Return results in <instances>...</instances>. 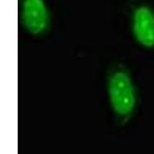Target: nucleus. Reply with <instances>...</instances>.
Instances as JSON below:
<instances>
[{
  "label": "nucleus",
  "instance_id": "obj_1",
  "mask_svg": "<svg viewBox=\"0 0 154 154\" xmlns=\"http://www.w3.org/2000/svg\"><path fill=\"white\" fill-rule=\"evenodd\" d=\"M108 91L116 113L123 116L133 112L136 95L133 82L126 72L118 71L111 75L109 79Z\"/></svg>",
  "mask_w": 154,
  "mask_h": 154
},
{
  "label": "nucleus",
  "instance_id": "obj_2",
  "mask_svg": "<svg viewBox=\"0 0 154 154\" xmlns=\"http://www.w3.org/2000/svg\"><path fill=\"white\" fill-rule=\"evenodd\" d=\"M22 21L30 33L43 32L49 25V12L44 0H23Z\"/></svg>",
  "mask_w": 154,
  "mask_h": 154
},
{
  "label": "nucleus",
  "instance_id": "obj_3",
  "mask_svg": "<svg viewBox=\"0 0 154 154\" xmlns=\"http://www.w3.org/2000/svg\"><path fill=\"white\" fill-rule=\"evenodd\" d=\"M133 28L135 37L142 46H154V12L146 5H140L134 10Z\"/></svg>",
  "mask_w": 154,
  "mask_h": 154
}]
</instances>
